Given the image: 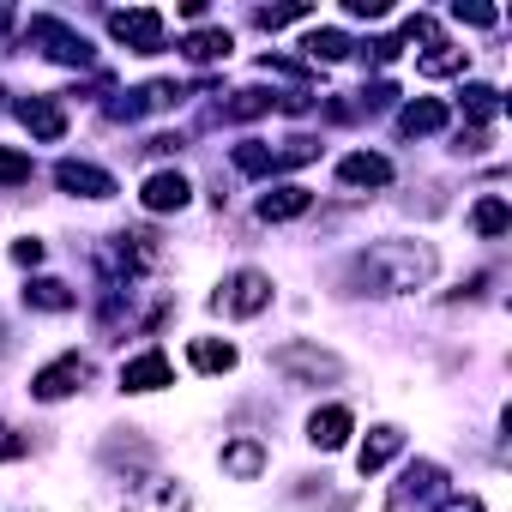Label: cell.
Returning a JSON list of instances; mask_svg holds the SVG:
<instances>
[{
	"instance_id": "cell-1",
	"label": "cell",
	"mask_w": 512,
	"mask_h": 512,
	"mask_svg": "<svg viewBox=\"0 0 512 512\" xmlns=\"http://www.w3.org/2000/svg\"><path fill=\"white\" fill-rule=\"evenodd\" d=\"M356 272L374 284V296H410V290H422L434 278V247H422V241H380V247H368L356 260Z\"/></svg>"
},
{
	"instance_id": "cell-2",
	"label": "cell",
	"mask_w": 512,
	"mask_h": 512,
	"mask_svg": "<svg viewBox=\"0 0 512 512\" xmlns=\"http://www.w3.org/2000/svg\"><path fill=\"white\" fill-rule=\"evenodd\" d=\"M109 37H115V43H127L133 55H157V49H163V13H151V7L109 13Z\"/></svg>"
},
{
	"instance_id": "cell-3",
	"label": "cell",
	"mask_w": 512,
	"mask_h": 512,
	"mask_svg": "<svg viewBox=\"0 0 512 512\" xmlns=\"http://www.w3.org/2000/svg\"><path fill=\"white\" fill-rule=\"evenodd\" d=\"M272 368H284V374H296V380H308V386L344 380V362H338L332 350H320V344H284V350L272 356Z\"/></svg>"
},
{
	"instance_id": "cell-4",
	"label": "cell",
	"mask_w": 512,
	"mask_h": 512,
	"mask_svg": "<svg viewBox=\"0 0 512 512\" xmlns=\"http://www.w3.org/2000/svg\"><path fill=\"white\" fill-rule=\"evenodd\" d=\"M31 43H43V55L61 67H91V43L79 31H67L61 19H31Z\"/></svg>"
},
{
	"instance_id": "cell-5",
	"label": "cell",
	"mask_w": 512,
	"mask_h": 512,
	"mask_svg": "<svg viewBox=\"0 0 512 512\" xmlns=\"http://www.w3.org/2000/svg\"><path fill=\"white\" fill-rule=\"evenodd\" d=\"M217 308H229L235 320L266 314V308H272V278H266V272H235V278H229V290L217 296Z\"/></svg>"
},
{
	"instance_id": "cell-6",
	"label": "cell",
	"mask_w": 512,
	"mask_h": 512,
	"mask_svg": "<svg viewBox=\"0 0 512 512\" xmlns=\"http://www.w3.org/2000/svg\"><path fill=\"white\" fill-rule=\"evenodd\" d=\"M85 374H91V362L73 350V356H55L37 380H31V398H43V404H55V398H67V392H79L85 386Z\"/></svg>"
},
{
	"instance_id": "cell-7",
	"label": "cell",
	"mask_w": 512,
	"mask_h": 512,
	"mask_svg": "<svg viewBox=\"0 0 512 512\" xmlns=\"http://www.w3.org/2000/svg\"><path fill=\"white\" fill-rule=\"evenodd\" d=\"M55 187H61V193H73V199H109V193H115V175H109V169H97V163L67 157V163H55Z\"/></svg>"
},
{
	"instance_id": "cell-8",
	"label": "cell",
	"mask_w": 512,
	"mask_h": 512,
	"mask_svg": "<svg viewBox=\"0 0 512 512\" xmlns=\"http://www.w3.org/2000/svg\"><path fill=\"white\" fill-rule=\"evenodd\" d=\"M187 199H193V187H187V175H181V169H157V175H145V187H139V205H145L151 217L181 211Z\"/></svg>"
},
{
	"instance_id": "cell-9",
	"label": "cell",
	"mask_w": 512,
	"mask_h": 512,
	"mask_svg": "<svg viewBox=\"0 0 512 512\" xmlns=\"http://www.w3.org/2000/svg\"><path fill=\"white\" fill-rule=\"evenodd\" d=\"M127 512H193V494L181 482H169V476H151V482H139Z\"/></svg>"
},
{
	"instance_id": "cell-10",
	"label": "cell",
	"mask_w": 512,
	"mask_h": 512,
	"mask_svg": "<svg viewBox=\"0 0 512 512\" xmlns=\"http://www.w3.org/2000/svg\"><path fill=\"white\" fill-rule=\"evenodd\" d=\"M169 380H175V368H169L163 350H145V356H133L121 368V392H163Z\"/></svg>"
},
{
	"instance_id": "cell-11",
	"label": "cell",
	"mask_w": 512,
	"mask_h": 512,
	"mask_svg": "<svg viewBox=\"0 0 512 512\" xmlns=\"http://www.w3.org/2000/svg\"><path fill=\"white\" fill-rule=\"evenodd\" d=\"M19 121H25L31 139H43V145H55V139L67 133V109H61L55 97H25V103H19Z\"/></svg>"
},
{
	"instance_id": "cell-12",
	"label": "cell",
	"mask_w": 512,
	"mask_h": 512,
	"mask_svg": "<svg viewBox=\"0 0 512 512\" xmlns=\"http://www.w3.org/2000/svg\"><path fill=\"white\" fill-rule=\"evenodd\" d=\"M350 428H356V416H350L344 404H326V410L308 416V440H314L320 452H338V446L350 440Z\"/></svg>"
},
{
	"instance_id": "cell-13",
	"label": "cell",
	"mask_w": 512,
	"mask_h": 512,
	"mask_svg": "<svg viewBox=\"0 0 512 512\" xmlns=\"http://www.w3.org/2000/svg\"><path fill=\"white\" fill-rule=\"evenodd\" d=\"M338 181H344V187H386V181H392V163H386L380 151H350V157L338 163Z\"/></svg>"
},
{
	"instance_id": "cell-14",
	"label": "cell",
	"mask_w": 512,
	"mask_h": 512,
	"mask_svg": "<svg viewBox=\"0 0 512 512\" xmlns=\"http://www.w3.org/2000/svg\"><path fill=\"white\" fill-rule=\"evenodd\" d=\"M398 452H404V434H398V428H374V434L356 446V470H362V476H374V470H386Z\"/></svg>"
},
{
	"instance_id": "cell-15",
	"label": "cell",
	"mask_w": 512,
	"mask_h": 512,
	"mask_svg": "<svg viewBox=\"0 0 512 512\" xmlns=\"http://www.w3.org/2000/svg\"><path fill=\"white\" fill-rule=\"evenodd\" d=\"M308 205H314V193L296 187V181H284V187H272V193L260 199V217H266V223H290V217H302Z\"/></svg>"
},
{
	"instance_id": "cell-16",
	"label": "cell",
	"mask_w": 512,
	"mask_h": 512,
	"mask_svg": "<svg viewBox=\"0 0 512 512\" xmlns=\"http://www.w3.org/2000/svg\"><path fill=\"white\" fill-rule=\"evenodd\" d=\"M440 127H446V103H434V97H422V103H404V109H398V133H410V139L440 133Z\"/></svg>"
},
{
	"instance_id": "cell-17",
	"label": "cell",
	"mask_w": 512,
	"mask_h": 512,
	"mask_svg": "<svg viewBox=\"0 0 512 512\" xmlns=\"http://www.w3.org/2000/svg\"><path fill=\"white\" fill-rule=\"evenodd\" d=\"M187 362H193L199 374H229V368H235V344H223V338H193V344H187Z\"/></svg>"
},
{
	"instance_id": "cell-18",
	"label": "cell",
	"mask_w": 512,
	"mask_h": 512,
	"mask_svg": "<svg viewBox=\"0 0 512 512\" xmlns=\"http://www.w3.org/2000/svg\"><path fill=\"white\" fill-rule=\"evenodd\" d=\"M223 470L241 476V482H253V476L266 470V446H260V440H235V446H223Z\"/></svg>"
},
{
	"instance_id": "cell-19",
	"label": "cell",
	"mask_w": 512,
	"mask_h": 512,
	"mask_svg": "<svg viewBox=\"0 0 512 512\" xmlns=\"http://www.w3.org/2000/svg\"><path fill=\"white\" fill-rule=\"evenodd\" d=\"M25 308H43V314H67L73 308V290L61 278H31L25 284Z\"/></svg>"
},
{
	"instance_id": "cell-20",
	"label": "cell",
	"mask_w": 512,
	"mask_h": 512,
	"mask_svg": "<svg viewBox=\"0 0 512 512\" xmlns=\"http://www.w3.org/2000/svg\"><path fill=\"white\" fill-rule=\"evenodd\" d=\"M181 49H187V61H229L235 37H229V31H193Z\"/></svg>"
},
{
	"instance_id": "cell-21",
	"label": "cell",
	"mask_w": 512,
	"mask_h": 512,
	"mask_svg": "<svg viewBox=\"0 0 512 512\" xmlns=\"http://www.w3.org/2000/svg\"><path fill=\"white\" fill-rule=\"evenodd\" d=\"M470 223H476V235H506V229H512V205H506L500 193H488V199L470 211Z\"/></svg>"
},
{
	"instance_id": "cell-22",
	"label": "cell",
	"mask_w": 512,
	"mask_h": 512,
	"mask_svg": "<svg viewBox=\"0 0 512 512\" xmlns=\"http://www.w3.org/2000/svg\"><path fill=\"white\" fill-rule=\"evenodd\" d=\"M235 169H241V175H272V169H278V151L260 145V139H247V145H235Z\"/></svg>"
},
{
	"instance_id": "cell-23",
	"label": "cell",
	"mask_w": 512,
	"mask_h": 512,
	"mask_svg": "<svg viewBox=\"0 0 512 512\" xmlns=\"http://www.w3.org/2000/svg\"><path fill=\"white\" fill-rule=\"evenodd\" d=\"M302 49H308V61H344L350 55V37L344 31H308Z\"/></svg>"
},
{
	"instance_id": "cell-24",
	"label": "cell",
	"mask_w": 512,
	"mask_h": 512,
	"mask_svg": "<svg viewBox=\"0 0 512 512\" xmlns=\"http://www.w3.org/2000/svg\"><path fill=\"white\" fill-rule=\"evenodd\" d=\"M416 67H422L428 79H446V73H458V67H464V49H446V43H434V49H428Z\"/></svg>"
},
{
	"instance_id": "cell-25",
	"label": "cell",
	"mask_w": 512,
	"mask_h": 512,
	"mask_svg": "<svg viewBox=\"0 0 512 512\" xmlns=\"http://www.w3.org/2000/svg\"><path fill=\"white\" fill-rule=\"evenodd\" d=\"M19 181H31V157L13 151V145H0V187H19Z\"/></svg>"
},
{
	"instance_id": "cell-26",
	"label": "cell",
	"mask_w": 512,
	"mask_h": 512,
	"mask_svg": "<svg viewBox=\"0 0 512 512\" xmlns=\"http://www.w3.org/2000/svg\"><path fill=\"white\" fill-rule=\"evenodd\" d=\"M464 109H470L476 121H494V109H500V91H494V85H464Z\"/></svg>"
},
{
	"instance_id": "cell-27",
	"label": "cell",
	"mask_w": 512,
	"mask_h": 512,
	"mask_svg": "<svg viewBox=\"0 0 512 512\" xmlns=\"http://www.w3.org/2000/svg\"><path fill=\"white\" fill-rule=\"evenodd\" d=\"M440 488V464H410V476H404V500L410 494H434Z\"/></svg>"
},
{
	"instance_id": "cell-28",
	"label": "cell",
	"mask_w": 512,
	"mask_h": 512,
	"mask_svg": "<svg viewBox=\"0 0 512 512\" xmlns=\"http://www.w3.org/2000/svg\"><path fill=\"white\" fill-rule=\"evenodd\" d=\"M181 103V85L175 79H157V85H145V103L139 109H175Z\"/></svg>"
},
{
	"instance_id": "cell-29",
	"label": "cell",
	"mask_w": 512,
	"mask_h": 512,
	"mask_svg": "<svg viewBox=\"0 0 512 512\" xmlns=\"http://www.w3.org/2000/svg\"><path fill=\"white\" fill-rule=\"evenodd\" d=\"M452 19H464V25H482V31H488V25H500V13H494V7H482V0H458V7H452Z\"/></svg>"
},
{
	"instance_id": "cell-30",
	"label": "cell",
	"mask_w": 512,
	"mask_h": 512,
	"mask_svg": "<svg viewBox=\"0 0 512 512\" xmlns=\"http://www.w3.org/2000/svg\"><path fill=\"white\" fill-rule=\"evenodd\" d=\"M296 19H308V7H260V25H266V31H284V25H296Z\"/></svg>"
},
{
	"instance_id": "cell-31",
	"label": "cell",
	"mask_w": 512,
	"mask_h": 512,
	"mask_svg": "<svg viewBox=\"0 0 512 512\" xmlns=\"http://www.w3.org/2000/svg\"><path fill=\"white\" fill-rule=\"evenodd\" d=\"M266 109H272V97H260V91H241V97L229 103V115H235V121H247V115H266Z\"/></svg>"
},
{
	"instance_id": "cell-32",
	"label": "cell",
	"mask_w": 512,
	"mask_h": 512,
	"mask_svg": "<svg viewBox=\"0 0 512 512\" xmlns=\"http://www.w3.org/2000/svg\"><path fill=\"white\" fill-rule=\"evenodd\" d=\"M13 260L31 272V266H43V241H13Z\"/></svg>"
},
{
	"instance_id": "cell-33",
	"label": "cell",
	"mask_w": 512,
	"mask_h": 512,
	"mask_svg": "<svg viewBox=\"0 0 512 512\" xmlns=\"http://www.w3.org/2000/svg\"><path fill=\"white\" fill-rule=\"evenodd\" d=\"M404 37H410V43H434V19H422V13L404 19Z\"/></svg>"
},
{
	"instance_id": "cell-34",
	"label": "cell",
	"mask_w": 512,
	"mask_h": 512,
	"mask_svg": "<svg viewBox=\"0 0 512 512\" xmlns=\"http://www.w3.org/2000/svg\"><path fill=\"white\" fill-rule=\"evenodd\" d=\"M19 452H25V440H19L7 422H0V464H7V458H19Z\"/></svg>"
},
{
	"instance_id": "cell-35",
	"label": "cell",
	"mask_w": 512,
	"mask_h": 512,
	"mask_svg": "<svg viewBox=\"0 0 512 512\" xmlns=\"http://www.w3.org/2000/svg\"><path fill=\"white\" fill-rule=\"evenodd\" d=\"M350 19H386V0H350Z\"/></svg>"
},
{
	"instance_id": "cell-36",
	"label": "cell",
	"mask_w": 512,
	"mask_h": 512,
	"mask_svg": "<svg viewBox=\"0 0 512 512\" xmlns=\"http://www.w3.org/2000/svg\"><path fill=\"white\" fill-rule=\"evenodd\" d=\"M440 512H482V500H476V494H446Z\"/></svg>"
},
{
	"instance_id": "cell-37",
	"label": "cell",
	"mask_w": 512,
	"mask_h": 512,
	"mask_svg": "<svg viewBox=\"0 0 512 512\" xmlns=\"http://www.w3.org/2000/svg\"><path fill=\"white\" fill-rule=\"evenodd\" d=\"M368 49H374V61H398L404 43H398V37H380V43H368Z\"/></svg>"
},
{
	"instance_id": "cell-38",
	"label": "cell",
	"mask_w": 512,
	"mask_h": 512,
	"mask_svg": "<svg viewBox=\"0 0 512 512\" xmlns=\"http://www.w3.org/2000/svg\"><path fill=\"white\" fill-rule=\"evenodd\" d=\"M392 97H398V91H392V85H374V91H362V103H368V109H386V103H392Z\"/></svg>"
}]
</instances>
